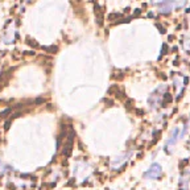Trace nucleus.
<instances>
[{"label": "nucleus", "mask_w": 190, "mask_h": 190, "mask_svg": "<svg viewBox=\"0 0 190 190\" xmlns=\"http://www.w3.org/2000/svg\"><path fill=\"white\" fill-rule=\"evenodd\" d=\"M162 174V168L160 164H157V162H154L149 166V169L146 170L144 173V178L146 180H158V178L161 177Z\"/></svg>", "instance_id": "f257e3e1"}, {"label": "nucleus", "mask_w": 190, "mask_h": 190, "mask_svg": "<svg viewBox=\"0 0 190 190\" xmlns=\"http://www.w3.org/2000/svg\"><path fill=\"white\" fill-rule=\"evenodd\" d=\"M73 144H74V132L71 131L67 136V140H66V144H65V148H63V156L69 157L71 150H73Z\"/></svg>", "instance_id": "f03ea898"}, {"label": "nucleus", "mask_w": 190, "mask_h": 190, "mask_svg": "<svg viewBox=\"0 0 190 190\" xmlns=\"http://www.w3.org/2000/svg\"><path fill=\"white\" fill-rule=\"evenodd\" d=\"M180 129L178 128H174L173 129V132H172V135H170V137H169V140L166 141V149L169 148V146H172V145H174L176 144V141L178 140V139H180Z\"/></svg>", "instance_id": "7ed1b4c3"}, {"label": "nucleus", "mask_w": 190, "mask_h": 190, "mask_svg": "<svg viewBox=\"0 0 190 190\" xmlns=\"http://www.w3.org/2000/svg\"><path fill=\"white\" fill-rule=\"evenodd\" d=\"M95 20H97L99 26L103 25V12H102L100 7H99L98 4H95Z\"/></svg>", "instance_id": "20e7f679"}, {"label": "nucleus", "mask_w": 190, "mask_h": 190, "mask_svg": "<svg viewBox=\"0 0 190 190\" xmlns=\"http://www.w3.org/2000/svg\"><path fill=\"white\" fill-rule=\"evenodd\" d=\"M170 9H172V5H169V3L166 4V7H161L160 8V11L162 12V13H169Z\"/></svg>", "instance_id": "39448f33"}, {"label": "nucleus", "mask_w": 190, "mask_h": 190, "mask_svg": "<svg viewBox=\"0 0 190 190\" xmlns=\"http://www.w3.org/2000/svg\"><path fill=\"white\" fill-rule=\"evenodd\" d=\"M26 42H28V45H30V46H37V44H36V41H32L30 38H26Z\"/></svg>", "instance_id": "423d86ee"}, {"label": "nucleus", "mask_w": 190, "mask_h": 190, "mask_svg": "<svg viewBox=\"0 0 190 190\" xmlns=\"http://www.w3.org/2000/svg\"><path fill=\"white\" fill-rule=\"evenodd\" d=\"M114 17H121V15H120V13H112V15H110V16H108V19H110V20H112Z\"/></svg>", "instance_id": "0eeeda50"}, {"label": "nucleus", "mask_w": 190, "mask_h": 190, "mask_svg": "<svg viewBox=\"0 0 190 190\" xmlns=\"http://www.w3.org/2000/svg\"><path fill=\"white\" fill-rule=\"evenodd\" d=\"M46 49L49 51H53V53H54V51H57V46H50V47H46Z\"/></svg>", "instance_id": "6e6552de"}]
</instances>
